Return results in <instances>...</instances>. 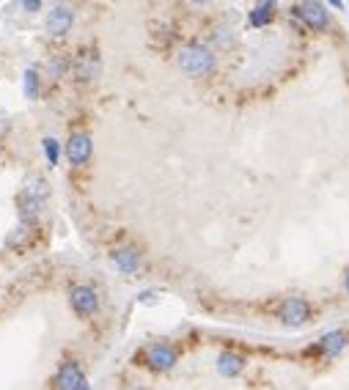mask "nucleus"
<instances>
[{
    "instance_id": "nucleus-2",
    "label": "nucleus",
    "mask_w": 349,
    "mask_h": 390,
    "mask_svg": "<svg viewBox=\"0 0 349 390\" xmlns=\"http://www.w3.org/2000/svg\"><path fill=\"white\" fill-rule=\"evenodd\" d=\"M176 63H179V69L187 78H206V75L215 72V52L209 50V47H203V44L193 42V44H187V47L179 50Z\"/></svg>"
},
{
    "instance_id": "nucleus-16",
    "label": "nucleus",
    "mask_w": 349,
    "mask_h": 390,
    "mask_svg": "<svg viewBox=\"0 0 349 390\" xmlns=\"http://www.w3.org/2000/svg\"><path fill=\"white\" fill-rule=\"evenodd\" d=\"M42 146H45V154H47L50 168H55V165H58V159H61V146H58V140H55V138H45V140H42Z\"/></svg>"
},
{
    "instance_id": "nucleus-1",
    "label": "nucleus",
    "mask_w": 349,
    "mask_h": 390,
    "mask_svg": "<svg viewBox=\"0 0 349 390\" xmlns=\"http://www.w3.org/2000/svg\"><path fill=\"white\" fill-rule=\"evenodd\" d=\"M47 198H50V187L45 184L42 176L28 179L25 187H23V193L17 195V212H20V220H30V223H36L39 214H42L45 207H47Z\"/></svg>"
},
{
    "instance_id": "nucleus-13",
    "label": "nucleus",
    "mask_w": 349,
    "mask_h": 390,
    "mask_svg": "<svg viewBox=\"0 0 349 390\" xmlns=\"http://www.w3.org/2000/svg\"><path fill=\"white\" fill-rule=\"evenodd\" d=\"M344 346H347V336H344L341 330H333V333L322 336V341H319V352H322L324 358H336V355H341Z\"/></svg>"
},
{
    "instance_id": "nucleus-20",
    "label": "nucleus",
    "mask_w": 349,
    "mask_h": 390,
    "mask_svg": "<svg viewBox=\"0 0 349 390\" xmlns=\"http://www.w3.org/2000/svg\"><path fill=\"white\" fill-rule=\"evenodd\" d=\"M327 3H333L336 8H341V0H327Z\"/></svg>"
},
{
    "instance_id": "nucleus-14",
    "label": "nucleus",
    "mask_w": 349,
    "mask_h": 390,
    "mask_svg": "<svg viewBox=\"0 0 349 390\" xmlns=\"http://www.w3.org/2000/svg\"><path fill=\"white\" fill-rule=\"evenodd\" d=\"M218 371L223 377H239L245 371V358L242 355H234V352H223L218 358Z\"/></svg>"
},
{
    "instance_id": "nucleus-19",
    "label": "nucleus",
    "mask_w": 349,
    "mask_h": 390,
    "mask_svg": "<svg viewBox=\"0 0 349 390\" xmlns=\"http://www.w3.org/2000/svg\"><path fill=\"white\" fill-rule=\"evenodd\" d=\"M151 294H154V291H146V294L141 297V303H157V300H160V297H151Z\"/></svg>"
},
{
    "instance_id": "nucleus-6",
    "label": "nucleus",
    "mask_w": 349,
    "mask_h": 390,
    "mask_svg": "<svg viewBox=\"0 0 349 390\" xmlns=\"http://www.w3.org/2000/svg\"><path fill=\"white\" fill-rule=\"evenodd\" d=\"M52 385H55V388H61V390H85L88 388V377H85V371L80 368V363H75V360H66V363L58 365Z\"/></svg>"
},
{
    "instance_id": "nucleus-15",
    "label": "nucleus",
    "mask_w": 349,
    "mask_h": 390,
    "mask_svg": "<svg viewBox=\"0 0 349 390\" xmlns=\"http://www.w3.org/2000/svg\"><path fill=\"white\" fill-rule=\"evenodd\" d=\"M273 17H275V0H264V3H259V6L250 11V25L264 28L273 23Z\"/></svg>"
},
{
    "instance_id": "nucleus-3",
    "label": "nucleus",
    "mask_w": 349,
    "mask_h": 390,
    "mask_svg": "<svg viewBox=\"0 0 349 390\" xmlns=\"http://www.w3.org/2000/svg\"><path fill=\"white\" fill-rule=\"evenodd\" d=\"M102 72V58L97 47H83L77 52L75 63H72V75L77 83H94Z\"/></svg>"
},
{
    "instance_id": "nucleus-22",
    "label": "nucleus",
    "mask_w": 349,
    "mask_h": 390,
    "mask_svg": "<svg viewBox=\"0 0 349 390\" xmlns=\"http://www.w3.org/2000/svg\"><path fill=\"white\" fill-rule=\"evenodd\" d=\"M347 291H349V275H347Z\"/></svg>"
},
{
    "instance_id": "nucleus-7",
    "label": "nucleus",
    "mask_w": 349,
    "mask_h": 390,
    "mask_svg": "<svg viewBox=\"0 0 349 390\" xmlns=\"http://www.w3.org/2000/svg\"><path fill=\"white\" fill-rule=\"evenodd\" d=\"M280 322L286 324V327H302V324H308V319H311V305L302 300V297H289L283 305H280Z\"/></svg>"
},
{
    "instance_id": "nucleus-12",
    "label": "nucleus",
    "mask_w": 349,
    "mask_h": 390,
    "mask_svg": "<svg viewBox=\"0 0 349 390\" xmlns=\"http://www.w3.org/2000/svg\"><path fill=\"white\" fill-rule=\"evenodd\" d=\"M33 226H36V223H30V220H20V223H17V228L6 236V248H11V250H23L28 242H30Z\"/></svg>"
},
{
    "instance_id": "nucleus-5",
    "label": "nucleus",
    "mask_w": 349,
    "mask_h": 390,
    "mask_svg": "<svg viewBox=\"0 0 349 390\" xmlns=\"http://www.w3.org/2000/svg\"><path fill=\"white\" fill-rule=\"evenodd\" d=\"M94 157V140L88 132H72L69 140H66V159L75 165V168H85Z\"/></svg>"
},
{
    "instance_id": "nucleus-9",
    "label": "nucleus",
    "mask_w": 349,
    "mask_h": 390,
    "mask_svg": "<svg viewBox=\"0 0 349 390\" xmlns=\"http://www.w3.org/2000/svg\"><path fill=\"white\" fill-rule=\"evenodd\" d=\"M176 360H179V355H176V349L171 343H151L149 349H146V363L157 374L171 371L176 365Z\"/></svg>"
},
{
    "instance_id": "nucleus-4",
    "label": "nucleus",
    "mask_w": 349,
    "mask_h": 390,
    "mask_svg": "<svg viewBox=\"0 0 349 390\" xmlns=\"http://www.w3.org/2000/svg\"><path fill=\"white\" fill-rule=\"evenodd\" d=\"M69 305L80 319H91L100 311V294L94 286H72L69 288Z\"/></svg>"
},
{
    "instance_id": "nucleus-11",
    "label": "nucleus",
    "mask_w": 349,
    "mask_h": 390,
    "mask_svg": "<svg viewBox=\"0 0 349 390\" xmlns=\"http://www.w3.org/2000/svg\"><path fill=\"white\" fill-rule=\"evenodd\" d=\"M72 25H75V11L69 6H55L45 20V28H47L50 36H66L72 30Z\"/></svg>"
},
{
    "instance_id": "nucleus-21",
    "label": "nucleus",
    "mask_w": 349,
    "mask_h": 390,
    "mask_svg": "<svg viewBox=\"0 0 349 390\" xmlns=\"http://www.w3.org/2000/svg\"><path fill=\"white\" fill-rule=\"evenodd\" d=\"M190 3H196V6H203V3H209V0H190Z\"/></svg>"
},
{
    "instance_id": "nucleus-17",
    "label": "nucleus",
    "mask_w": 349,
    "mask_h": 390,
    "mask_svg": "<svg viewBox=\"0 0 349 390\" xmlns=\"http://www.w3.org/2000/svg\"><path fill=\"white\" fill-rule=\"evenodd\" d=\"M25 97L28 99H39V72L36 69L25 72Z\"/></svg>"
},
{
    "instance_id": "nucleus-8",
    "label": "nucleus",
    "mask_w": 349,
    "mask_h": 390,
    "mask_svg": "<svg viewBox=\"0 0 349 390\" xmlns=\"http://www.w3.org/2000/svg\"><path fill=\"white\" fill-rule=\"evenodd\" d=\"M110 261L116 264V269H119L122 275H126V278L138 275V272H141V267H143V256H141V250H138V248H132V245L116 248V250L110 253Z\"/></svg>"
},
{
    "instance_id": "nucleus-10",
    "label": "nucleus",
    "mask_w": 349,
    "mask_h": 390,
    "mask_svg": "<svg viewBox=\"0 0 349 390\" xmlns=\"http://www.w3.org/2000/svg\"><path fill=\"white\" fill-rule=\"evenodd\" d=\"M297 14L302 17V23L311 28V30H324L330 25V17H327V6L322 0H302L297 8Z\"/></svg>"
},
{
    "instance_id": "nucleus-18",
    "label": "nucleus",
    "mask_w": 349,
    "mask_h": 390,
    "mask_svg": "<svg viewBox=\"0 0 349 390\" xmlns=\"http://www.w3.org/2000/svg\"><path fill=\"white\" fill-rule=\"evenodd\" d=\"M20 6H23L25 11H30V14H36V11L42 8V0H20Z\"/></svg>"
}]
</instances>
